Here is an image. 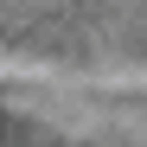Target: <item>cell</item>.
Returning <instances> with one entry per match:
<instances>
[{
    "label": "cell",
    "instance_id": "cell-1",
    "mask_svg": "<svg viewBox=\"0 0 147 147\" xmlns=\"http://www.w3.org/2000/svg\"><path fill=\"white\" fill-rule=\"evenodd\" d=\"M0 147H58V141L38 134V128H26V121H13V115H0Z\"/></svg>",
    "mask_w": 147,
    "mask_h": 147
}]
</instances>
